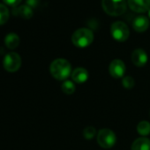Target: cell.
<instances>
[{
  "label": "cell",
  "instance_id": "cell-1",
  "mask_svg": "<svg viewBox=\"0 0 150 150\" xmlns=\"http://www.w3.org/2000/svg\"><path fill=\"white\" fill-rule=\"evenodd\" d=\"M50 71L56 80L64 81L71 75V65L68 60L57 58L50 64Z\"/></svg>",
  "mask_w": 150,
  "mask_h": 150
},
{
  "label": "cell",
  "instance_id": "cell-2",
  "mask_svg": "<svg viewBox=\"0 0 150 150\" xmlns=\"http://www.w3.org/2000/svg\"><path fill=\"white\" fill-rule=\"evenodd\" d=\"M94 41V33L91 29L82 28L75 31L71 35V42L78 48H86Z\"/></svg>",
  "mask_w": 150,
  "mask_h": 150
},
{
  "label": "cell",
  "instance_id": "cell-3",
  "mask_svg": "<svg viewBox=\"0 0 150 150\" xmlns=\"http://www.w3.org/2000/svg\"><path fill=\"white\" fill-rule=\"evenodd\" d=\"M127 2L125 0H102L104 12L110 16H120L126 12Z\"/></svg>",
  "mask_w": 150,
  "mask_h": 150
},
{
  "label": "cell",
  "instance_id": "cell-4",
  "mask_svg": "<svg viewBox=\"0 0 150 150\" xmlns=\"http://www.w3.org/2000/svg\"><path fill=\"white\" fill-rule=\"evenodd\" d=\"M110 33L112 37L120 42H125L130 35L128 26L123 21H116L112 23L110 28Z\"/></svg>",
  "mask_w": 150,
  "mask_h": 150
},
{
  "label": "cell",
  "instance_id": "cell-5",
  "mask_svg": "<svg viewBox=\"0 0 150 150\" xmlns=\"http://www.w3.org/2000/svg\"><path fill=\"white\" fill-rule=\"evenodd\" d=\"M117 138L113 131L108 128H103L99 131L97 134V142L104 149L111 148L116 143Z\"/></svg>",
  "mask_w": 150,
  "mask_h": 150
},
{
  "label": "cell",
  "instance_id": "cell-6",
  "mask_svg": "<svg viewBox=\"0 0 150 150\" xmlns=\"http://www.w3.org/2000/svg\"><path fill=\"white\" fill-rule=\"evenodd\" d=\"M21 57L16 52H9L7 53L3 60L4 68L8 72H15L21 66Z\"/></svg>",
  "mask_w": 150,
  "mask_h": 150
},
{
  "label": "cell",
  "instance_id": "cell-7",
  "mask_svg": "<svg viewBox=\"0 0 150 150\" xmlns=\"http://www.w3.org/2000/svg\"><path fill=\"white\" fill-rule=\"evenodd\" d=\"M125 64L120 59H114L111 61L109 66L110 74L115 79H120L124 76L125 72Z\"/></svg>",
  "mask_w": 150,
  "mask_h": 150
},
{
  "label": "cell",
  "instance_id": "cell-8",
  "mask_svg": "<svg viewBox=\"0 0 150 150\" xmlns=\"http://www.w3.org/2000/svg\"><path fill=\"white\" fill-rule=\"evenodd\" d=\"M129 8L137 13H143L150 9V0H127Z\"/></svg>",
  "mask_w": 150,
  "mask_h": 150
},
{
  "label": "cell",
  "instance_id": "cell-9",
  "mask_svg": "<svg viewBox=\"0 0 150 150\" xmlns=\"http://www.w3.org/2000/svg\"><path fill=\"white\" fill-rule=\"evenodd\" d=\"M132 61L134 65L138 67L144 66L147 62V55L142 49H136L132 54Z\"/></svg>",
  "mask_w": 150,
  "mask_h": 150
},
{
  "label": "cell",
  "instance_id": "cell-10",
  "mask_svg": "<svg viewBox=\"0 0 150 150\" xmlns=\"http://www.w3.org/2000/svg\"><path fill=\"white\" fill-rule=\"evenodd\" d=\"M132 28L138 33H143L149 28V20L143 15L136 17L132 21Z\"/></svg>",
  "mask_w": 150,
  "mask_h": 150
},
{
  "label": "cell",
  "instance_id": "cell-11",
  "mask_svg": "<svg viewBox=\"0 0 150 150\" xmlns=\"http://www.w3.org/2000/svg\"><path fill=\"white\" fill-rule=\"evenodd\" d=\"M88 79V71L87 69L78 67L74 69L71 72V80L76 83H84Z\"/></svg>",
  "mask_w": 150,
  "mask_h": 150
},
{
  "label": "cell",
  "instance_id": "cell-12",
  "mask_svg": "<svg viewBox=\"0 0 150 150\" xmlns=\"http://www.w3.org/2000/svg\"><path fill=\"white\" fill-rule=\"evenodd\" d=\"M132 150H150V139L146 137H140L132 144Z\"/></svg>",
  "mask_w": 150,
  "mask_h": 150
},
{
  "label": "cell",
  "instance_id": "cell-13",
  "mask_svg": "<svg viewBox=\"0 0 150 150\" xmlns=\"http://www.w3.org/2000/svg\"><path fill=\"white\" fill-rule=\"evenodd\" d=\"M13 13L16 16H20L23 19H26V20H29L32 18L33 16V10L31 7H29L27 5H24V6H21L17 8H14Z\"/></svg>",
  "mask_w": 150,
  "mask_h": 150
},
{
  "label": "cell",
  "instance_id": "cell-14",
  "mask_svg": "<svg viewBox=\"0 0 150 150\" xmlns=\"http://www.w3.org/2000/svg\"><path fill=\"white\" fill-rule=\"evenodd\" d=\"M5 43L8 49L14 50L20 44V37L15 33H10L5 38Z\"/></svg>",
  "mask_w": 150,
  "mask_h": 150
},
{
  "label": "cell",
  "instance_id": "cell-15",
  "mask_svg": "<svg viewBox=\"0 0 150 150\" xmlns=\"http://www.w3.org/2000/svg\"><path fill=\"white\" fill-rule=\"evenodd\" d=\"M137 132L142 137H145L150 133V123L148 121H140L137 125Z\"/></svg>",
  "mask_w": 150,
  "mask_h": 150
},
{
  "label": "cell",
  "instance_id": "cell-16",
  "mask_svg": "<svg viewBox=\"0 0 150 150\" xmlns=\"http://www.w3.org/2000/svg\"><path fill=\"white\" fill-rule=\"evenodd\" d=\"M9 17H10V13L8 8L5 5L0 4V26L6 23L7 21L9 20Z\"/></svg>",
  "mask_w": 150,
  "mask_h": 150
},
{
  "label": "cell",
  "instance_id": "cell-17",
  "mask_svg": "<svg viewBox=\"0 0 150 150\" xmlns=\"http://www.w3.org/2000/svg\"><path fill=\"white\" fill-rule=\"evenodd\" d=\"M75 85L72 81H65L63 84H62V91L66 94V95H71L75 92Z\"/></svg>",
  "mask_w": 150,
  "mask_h": 150
},
{
  "label": "cell",
  "instance_id": "cell-18",
  "mask_svg": "<svg viewBox=\"0 0 150 150\" xmlns=\"http://www.w3.org/2000/svg\"><path fill=\"white\" fill-rule=\"evenodd\" d=\"M122 84H123L125 88L131 89V88H132L134 87L135 81H134V79L132 76H125L122 80Z\"/></svg>",
  "mask_w": 150,
  "mask_h": 150
},
{
  "label": "cell",
  "instance_id": "cell-19",
  "mask_svg": "<svg viewBox=\"0 0 150 150\" xmlns=\"http://www.w3.org/2000/svg\"><path fill=\"white\" fill-rule=\"evenodd\" d=\"M96 133V128L93 127V126H88L84 129L83 131V136L85 139H91L95 137Z\"/></svg>",
  "mask_w": 150,
  "mask_h": 150
},
{
  "label": "cell",
  "instance_id": "cell-20",
  "mask_svg": "<svg viewBox=\"0 0 150 150\" xmlns=\"http://www.w3.org/2000/svg\"><path fill=\"white\" fill-rule=\"evenodd\" d=\"M5 2V4L10 6H13V7H16L19 4H21V0H3Z\"/></svg>",
  "mask_w": 150,
  "mask_h": 150
},
{
  "label": "cell",
  "instance_id": "cell-21",
  "mask_svg": "<svg viewBox=\"0 0 150 150\" xmlns=\"http://www.w3.org/2000/svg\"><path fill=\"white\" fill-rule=\"evenodd\" d=\"M39 0H27V6H28L31 8H35L38 6Z\"/></svg>",
  "mask_w": 150,
  "mask_h": 150
},
{
  "label": "cell",
  "instance_id": "cell-22",
  "mask_svg": "<svg viewBox=\"0 0 150 150\" xmlns=\"http://www.w3.org/2000/svg\"><path fill=\"white\" fill-rule=\"evenodd\" d=\"M148 17L150 18V9H149V11H148Z\"/></svg>",
  "mask_w": 150,
  "mask_h": 150
},
{
  "label": "cell",
  "instance_id": "cell-23",
  "mask_svg": "<svg viewBox=\"0 0 150 150\" xmlns=\"http://www.w3.org/2000/svg\"><path fill=\"white\" fill-rule=\"evenodd\" d=\"M149 116H150V111H149Z\"/></svg>",
  "mask_w": 150,
  "mask_h": 150
}]
</instances>
